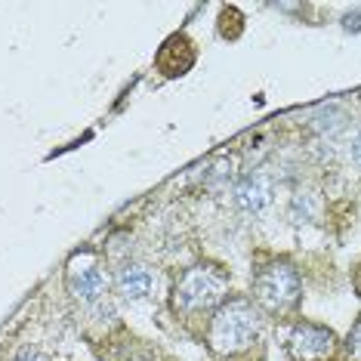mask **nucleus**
I'll use <instances>...</instances> for the list:
<instances>
[{
	"mask_svg": "<svg viewBox=\"0 0 361 361\" xmlns=\"http://www.w3.org/2000/svg\"><path fill=\"white\" fill-rule=\"evenodd\" d=\"M62 281H65V293L71 297V302L80 306L84 312H90V315L111 306L114 281H111V272H109V266H105V259L96 250L78 247L71 253L68 262H65Z\"/></svg>",
	"mask_w": 361,
	"mask_h": 361,
	"instance_id": "nucleus-4",
	"label": "nucleus"
},
{
	"mask_svg": "<svg viewBox=\"0 0 361 361\" xmlns=\"http://www.w3.org/2000/svg\"><path fill=\"white\" fill-rule=\"evenodd\" d=\"M352 287H355V297L361 300V259L355 262V269H352Z\"/></svg>",
	"mask_w": 361,
	"mask_h": 361,
	"instance_id": "nucleus-13",
	"label": "nucleus"
},
{
	"mask_svg": "<svg viewBox=\"0 0 361 361\" xmlns=\"http://www.w3.org/2000/svg\"><path fill=\"white\" fill-rule=\"evenodd\" d=\"M257 309L272 322H293L302 306V272L287 253H266L253 262L250 293Z\"/></svg>",
	"mask_w": 361,
	"mask_h": 361,
	"instance_id": "nucleus-3",
	"label": "nucleus"
},
{
	"mask_svg": "<svg viewBox=\"0 0 361 361\" xmlns=\"http://www.w3.org/2000/svg\"><path fill=\"white\" fill-rule=\"evenodd\" d=\"M198 340L213 361H250L259 352L266 355V315L247 293H232L204 322Z\"/></svg>",
	"mask_w": 361,
	"mask_h": 361,
	"instance_id": "nucleus-1",
	"label": "nucleus"
},
{
	"mask_svg": "<svg viewBox=\"0 0 361 361\" xmlns=\"http://www.w3.org/2000/svg\"><path fill=\"white\" fill-rule=\"evenodd\" d=\"M281 352L287 361H340L343 340L322 322L293 318L281 324Z\"/></svg>",
	"mask_w": 361,
	"mask_h": 361,
	"instance_id": "nucleus-5",
	"label": "nucleus"
},
{
	"mask_svg": "<svg viewBox=\"0 0 361 361\" xmlns=\"http://www.w3.org/2000/svg\"><path fill=\"white\" fill-rule=\"evenodd\" d=\"M349 158H352V164H355V167L361 170V130L349 139Z\"/></svg>",
	"mask_w": 361,
	"mask_h": 361,
	"instance_id": "nucleus-12",
	"label": "nucleus"
},
{
	"mask_svg": "<svg viewBox=\"0 0 361 361\" xmlns=\"http://www.w3.org/2000/svg\"><path fill=\"white\" fill-rule=\"evenodd\" d=\"M340 361H361V315L355 318V324L349 327V334L343 336Z\"/></svg>",
	"mask_w": 361,
	"mask_h": 361,
	"instance_id": "nucleus-10",
	"label": "nucleus"
},
{
	"mask_svg": "<svg viewBox=\"0 0 361 361\" xmlns=\"http://www.w3.org/2000/svg\"><path fill=\"white\" fill-rule=\"evenodd\" d=\"M114 293L124 302H152L161 290V275L145 259H121L111 272Z\"/></svg>",
	"mask_w": 361,
	"mask_h": 361,
	"instance_id": "nucleus-6",
	"label": "nucleus"
},
{
	"mask_svg": "<svg viewBox=\"0 0 361 361\" xmlns=\"http://www.w3.org/2000/svg\"><path fill=\"white\" fill-rule=\"evenodd\" d=\"M232 207L244 216H259L272 207L275 201V176L262 167L244 170L241 176H235L232 183Z\"/></svg>",
	"mask_w": 361,
	"mask_h": 361,
	"instance_id": "nucleus-7",
	"label": "nucleus"
},
{
	"mask_svg": "<svg viewBox=\"0 0 361 361\" xmlns=\"http://www.w3.org/2000/svg\"><path fill=\"white\" fill-rule=\"evenodd\" d=\"M232 297V272L219 259H195L176 269L167 287V312L176 322H204Z\"/></svg>",
	"mask_w": 361,
	"mask_h": 361,
	"instance_id": "nucleus-2",
	"label": "nucleus"
},
{
	"mask_svg": "<svg viewBox=\"0 0 361 361\" xmlns=\"http://www.w3.org/2000/svg\"><path fill=\"white\" fill-rule=\"evenodd\" d=\"M195 59H198V50H195L192 37L173 35V37L164 40V47L158 50V59H154V65H158L161 75L179 78V75H185V71L192 68Z\"/></svg>",
	"mask_w": 361,
	"mask_h": 361,
	"instance_id": "nucleus-8",
	"label": "nucleus"
},
{
	"mask_svg": "<svg viewBox=\"0 0 361 361\" xmlns=\"http://www.w3.org/2000/svg\"><path fill=\"white\" fill-rule=\"evenodd\" d=\"M287 219H290L293 226H306L315 219V198L306 192H297L290 201H287Z\"/></svg>",
	"mask_w": 361,
	"mask_h": 361,
	"instance_id": "nucleus-9",
	"label": "nucleus"
},
{
	"mask_svg": "<svg viewBox=\"0 0 361 361\" xmlns=\"http://www.w3.org/2000/svg\"><path fill=\"white\" fill-rule=\"evenodd\" d=\"M6 361H53V358L47 355L44 349H37V346H19Z\"/></svg>",
	"mask_w": 361,
	"mask_h": 361,
	"instance_id": "nucleus-11",
	"label": "nucleus"
}]
</instances>
